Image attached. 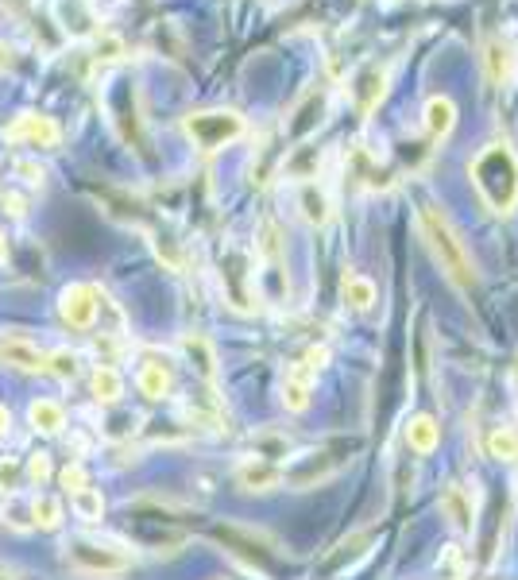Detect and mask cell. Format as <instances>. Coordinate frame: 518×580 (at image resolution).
<instances>
[{
  "instance_id": "cell-4",
  "label": "cell",
  "mask_w": 518,
  "mask_h": 580,
  "mask_svg": "<svg viewBox=\"0 0 518 580\" xmlns=\"http://www.w3.org/2000/svg\"><path fill=\"white\" fill-rule=\"evenodd\" d=\"M66 561H70L78 573L109 577V573H124V569H132V550H120V546H113V542L74 538V542L66 546Z\"/></svg>"
},
{
  "instance_id": "cell-20",
  "label": "cell",
  "mask_w": 518,
  "mask_h": 580,
  "mask_svg": "<svg viewBox=\"0 0 518 580\" xmlns=\"http://www.w3.org/2000/svg\"><path fill=\"white\" fill-rule=\"evenodd\" d=\"M341 298H345L348 310L368 314V310L375 306V283L372 279H364V275H345V283H341Z\"/></svg>"
},
{
  "instance_id": "cell-29",
  "label": "cell",
  "mask_w": 518,
  "mask_h": 580,
  "mask_svg": "<svg viewBox=\"0 0 518 580\" xmlns=\"http://www.w3.org/2000/svg\"><path fill=\"white\" fill-rule=\"evenodd\" d=\"M120 39L116 35H105V39H97V55L93 58H101V62H113V58H120Z\"/></svg>"
},
{
  "instance_id": "cell-8",
  "label": "cell",
  "mask_w": 518,
  "mask_h": 580,
  "mask_svg": "<svg viewBox=\"0 0 518 580\" xmlns=\"http://www.w3.org/2000/svg\"><path fill=\"white\" fill-rule=\"evenodd\" d=\"M4 136L12 140V144H31V147H58L62 140V128H58L51 116H39V113H24L16 116L8 128H4Z\"/></svg>"
},
{
  "instance_id": "cell-18",
  "label": "cell",
  "mask_w": 518,
  "mask_h": 580,
  "mask_svg": "<svg viewBox=\"0 0 518 580\" xmlns=\"http://www.w3.org/2000/svg\"><path fill=\"white\" fill-rule=\"evenodd\" d=\"M453 124H457V105L449 97H430L426 101V132L433 140H445L453 132Z\"/></svg>"
},
{
  "instance_id": "cell-5",
  "label": "cell",
  "mask_w": 518,
  "mask_h": 580,
  "mask_svg": "<svg viewBox=\"0 0 518 580\" xmlns=\"http://www.w3.org/2000/svg\"><path fill=\"white\" fill-rule=\"evenodd\" d=\"M325 360H329V348L317 345L290 368L287 379H283V406H287V410L302 414V410L310 406V391H314V379H317V372L325 368Z\"/></svg>"
},
{
  "instance_id": "cell-21",
  "label": "cell",
  "mask_w": 518,
  "mask_h": 580,
  "mask_svg": "<svg viewBox=\"0 0 518 580\" xmlns=\"http://www.w3.org/2000/svg\"><path fill=\"white\" fill-rule=\"evenodd\" d=\"M28 418L39 434H58V430L66 426V410H62V403H55V399H35L28 410Z\"/></svg>"
},
{
  "instance_id": "cell-11",
  "label": "cell",
  "mask_w": 518,
  "mask_h": 580,
  "mask_svg": "<svg viewBox=\"0 0 518 580\" xmlns=\"http://www.w3.org/2000/svg\"><path fill=\"white\" fill-rule=\"evenodd\" d=\"M283 476H287L283 464L259 461V457H252V461H244L236 468V484H240L244 492H271V488L283 484Z\"/></svg>"
},
{
  "instance_id": "cell-30",
  "label": "cell",
  "mask_w": 518,
  "mask_h": 580,
  "mask_svg": "<svg viewBox=\"0 0 518 580\" xmlns=\"http://www.w3.org/2000/svg\"><path fill=\"white\" fill-rule=\"evenodd\" d=\"M28 476L35 480V484H43L47 476H51V461H47V453H35L28 461Z\"/></svg>"
},
{
  "instance_id": "cell-31",
  "label": "cell",
  "mask_w": 518,
  "mask_h": 580,
  "mask_svg": "<svg viewBox=\"0 0 518 580\" xmlns=\"http://www.w3.org/2000/svg\"><path fill=\"white\" fill-rule=\"evenodd\" d=\"M8 426H12V418H8V410L0 406V434H8Z\"/></svg>"
},
{
  "instance_id": "cell-10",
  "label": "cell",
  "mask_w": 518,
  "mask_h": 580,
  "mask_svg": "<svg viewBox=\"0 0 518 580\" xmlns=\"http://www.w3.org/2000/svg\"><path fill=\"white\" fill-rule=\"evenodd\" d=\"M321 120H325V89H310V93L298 101V109L290 113L287 136L290 140H306L310 132H317Z\"/></svg>"
},
{
  "instance_id": "cell-17",
  "label": "cell",
  "mask_w": 518,
  "mask_h": 580,
  "mask_svg": "<svg viewBox=\"0 0 518 580\" xmlns=\"http://www.w3.org/2000/svg\"><path fill=\"white\" fill-rule=\"evenodd\" d=\"M182 352L190 356V364L198 368V376H202L205 383L217 379V356H213V345L205 341L202 333H186V337H182Z\"/></svg>"
},
{
  "instance_id": "cell-6",
  "label": "cell",
  "mask_w": 518,
  "mask_h": 580,
  "mask_svg": "<svg viewBox=\"0 0 518 580\" xmlns=\"http://www.w3.org/2000/svg\"><path fill=\"white\" fill-rule=\"evenodd\" d=\"M101 302H105V294L93 287V283H74V287L62 290L58 314H62V321H66L70 329H89V325L97 321Z\"/></svg>"
},
{
  "instance_id": "cell-27",
  "label": "cell",
  "mask_w": 518,
  "mask_h": 580,
  "mask_svg": "<svg viewBox=\"0 0 518 580\" xmlns=\"http://www.w3.org/2000/svg\"><path fill=\"white\" fill-rule=\"evenodd\" d=\"M20 480H24V468L16 461H0V492H20Z\"/></svg>"
},
{
  "instance_id": "cell-13",
  "label": "cell",
  "mask_w": 518,
  "mask_h": 580,
  "mask_svg": "<svg viewBox=\"0 0 518 580\" xmlns=\"http://www.w3.org/2000/svg\"><path fill=\"white\" fill-rule=\"evenodd\" d=\"M387 93V70L383 66H364L356 78H352V97H356V109L368 116L379 105V97Z\"/></svg>"
},
{
  "instance_id": "cell-14",
  "label": "cell",
  "mask_w": 518,
  "mask_h": 580,
  "mask_svg": "<svg viewBox=\"0 0 518 580\" xmlns=\"http://www.w3.org/2000/svg\"><path fill=\"white\" fill-rule=\"evenodd\" d=\"M0 364H12L20 372H47V352H39L24 337H4L0 341Z\"/></svg>"
},
{
  "instance_id": "cell-32",
  "label": "cell",
  "mask_w": 518,
  "mask_h": 580,
  "mask_svg": "<svg viewBox=\"0 0 518 580\" xmlns=\"http://www.w3.org/2000/svg\"><path fill=\"white\" fill-rule=\"evenodd\" d=\"M8 62H12V51H8V47H4V43H0V70H4V66H8Z\"/></svg>"
},
{
  "instance_id": "cell-15",
  "label": "cell",
  "mask_w": 518,
  "mask_h": 580,
  "mask_svg": "<svg viewBox=\"0 0 518 580\" xmlns=\"http://www.w3.org/2000/svg\"><path fill=\"white\" fill-rule=\"evenodd\" d=\"M484 66H488V78L491 86H511V78H515V47L507 43V39H488V47H484Z\"/></svg>"
},
{
  "instance_id": "cell-9",
  "label": "cell",
  "mask_w": 518,
  "mask_h": 580,
  "mask_svg": "<svg viewBox=\"0 0 518 580\" xmlns=\"http://www.w3.org/2000/svg\"><path fill=\"white\" fill-rule=\"evenodd\" d=\"M248 267L252 263L244 252H225V260H221V287L236 310H252V271Z\"/></svg>"
},
{
  "instance_id": "cell-2",
  "label": "cell",
  "mask_w": 518,
  "mask_h": 580,
  "mask_svg": "<svg viewBox=\"0 0 518 580\" xmlns=\"http://www.w3.org/2000/svg\"><path fill=\"white\" fill-rule=\"evenodd\" d=\"M418 225H422V236H426V244H430L433 260L441 263V271H445L461 290L476 287L472 256H468V248H464V240L457 236V229L449 225V217H445L437 205H422V209H418Z\"/></svg>"
},
{
  "instance_id": "cell-33",
  "label": "cell",
  "mask_w": 518,
  "mask_h": 580,
  "mask_svg": "<svg viewBox=\"0 0 518 580\" xmlns=\"http://www.w3.org/2000/svg\"><path fill=\"white\" fill-rule=\"evenodd\" d=\"M4 256H8V244H4V236H0V260H4Z\"/></svg>"
},
{
  "instance_id": "cell-26",
  "label": "cell",
  "mask_w": 518,
  "mask_h": 580,
  "mask_svg": "<svg viewBox=\"0 0 518 580\" xmlns=\"http://www.w3.org/2000/svg\"><path fill=\"white\" fill-rule=\"evenodd\" d=\"M74 507H78V515L82 519H101V511H105V499L101 492H93V488H82V492H74Z\"/></svg>"
},
{
  "instance_id": "cell-24",
  "label": "cell",
  "mask_w": 518,
  "mask_h": 580,
  "mask_svg": "<svg viewBox=\"0 0 518 580\" xmlns=\"http://www.w3.org/2000/svg\"><path fill=\"white\" fill-rule=\"evenodd\" d=\"M31 519H35V526H43V530H55L58 522H62V503H58L55 495L31 499Z\"/></svg>"
},
{
  "instance_id": "cell-1",
  "label": "cell",
  "mask_w": 518,
  "mask_h": 580,
  "mask_svg": "<svg viewBox=\"0 0 518 580\" xmlns=\"http://www.w3.org/2000/svg\"><path fill=\"white\" fill-rule=\"evenodd\" d=\"M472 186L495 213H511L518 205V155L507 144H488L472 159Z\"/></svg>"
},
{
  "instance_id": "cell-28",
  "label": "cell",
  "mask_w": 518,
  "mask_h": 580,
  "mask_svg": "<svg viewBox=\"0 0 518 580\" xmlns=\"http://www.w3.org/2000/svg\"><path fill=\"white\" fill-rule=\"evenodd\" d=\"M62 484H66V492H82L86 488V468L82 464H66L62 468Z\"/></svg>"
},
{
  "instance_id": "cell-12",
  "label": "cell",
  "mask_w": 518,
  "mask_h": 580,
  "mask_svg": "<svg viewBox=\"0 0 518 580\" xmlns=\"http://www.w3.org/2000/svg\"><path fill=\"white\" fill-rule=\"evenodd\" d=\"M437 507H441V519L449 522L457 534H472V526H476V515H472V499L464 492L461 484H449L441 499H437Z\"/></svg>"
},
{
  "instance_id": "cell-7",
  "label": "cell",
  "mask_w": 518,
  "mask_h": 580,
  "mask_svg": "<svg viewBox=\"0 0 518 580\" xmlns=\"http://www.w3.org/2000/svg\"><path fill=\"white\" fill-rule=\"evenodd\" d=\"M136 383H140V391H144L147 399H167L174 387V364L167 352H155V348H147L144 356H140V376H136Z\"/></svg>"
},
{
  "instance_id": "cell-16",
  "label": "cell",
  "mask_w": 518,
  "mask_h": 580,
  "mask_svg": "<svg viewBox=\"0 0 518 580\" xmlns=\"http://www.w3.org/2000/svg\"><path fill=\"white\" fill-rule=\"evenodd\" d=\"M298 213H302V221L306 225H329V217H333V202H329V194H325V186H317V182H302V190H298Z\"/></svg>"
},
{
  "instance_id": "cell-3",
  "label": "cell",
  "mask_w": 518,
  "mask_h": 580,
  "mask_svg": "<svg viewBox=\"0 0 518 580\" xmlns=\"http://www.w3.org/2000/svg\"><path fill=\"white\" fill-rule=\"evenodd\" d=\"M182 132L202 147V151H221V147L236 144L244 136V116L232 109H205V113H190L182 120Z\"/></svg>"
},
{
  "instance_id": "cell-34",
  "label": "cell",
  "mask_w": 518,
  "mask_h": 580,
  "mask_svg": "<svg viewBox=\"0 0 518 580\" xmlns=\"http://www.w3.org/2000/svg\"><path fill=\"white\" fill-rule=\"evenodd\" d=\"M0 580H16V577H12V573H4V569H0Z\"/></svg>"
},
{
  "instance_id": "cell-23",
  "label": "cell",
  "mask_w": 518,
  "mask_h": 580,
  "mask_svg": "<svg viewBox=\"0 0 518 580\" xmlns=\"http://www.w3.org/2000/svg\"><path fill=\"white\" fill-rule=\"evenodd\" d=\"M488 453L495 457V461L515 464L518 461V430H515V426H499V430H491Z\"/></svg>"
},
{
  "instance_id": "cell-19",
  "label": "cell",
  "mask_w": 518,
  "mask_h": 580,
  "mask_svg": "<svg viewBox=\"0 0 518 580\" xmlns=\"http://www.w3.org/2000/svg\"><path fill=\"white\" fill-rule=\"evenodd\" d=\"M406 441H410V449L414 453H433L437 449V441H441V426L433 422L430 414H418V418H410V426H406Z\"/></svg>"
},
{
  "instance_id": "cell-22",
  "label": "cell",
  "mask_w": 518,
  "mask_h": 580,
  "mask_svg": "<svg viewBox=\"0 0 518 580\" xmlns=\"http://www.w3.org/2000/svg\"><path fill=\"white\" fill-rule=\"evenodd\" d=\"M120 395H124V379H120V372L109 368V364H101V368L93 372V399H97V403H116Z\"/></svg>"
},
{
  "instance_id": "cell-25",
  "label": "cell",
  "mask_w": 518,
  "mask_h": 580,
  "mask_svg": "<svg viewBox=\"0 0 518 580\" xmlns=\"http://www.w3.org/2000/svg\"><path fill=\"white\" fill-rule=\"evenodd\" d=\"M47 372L58 379H74L78 376V352H70V348L47 352Z\"/></svg>"
}]
</instances>
